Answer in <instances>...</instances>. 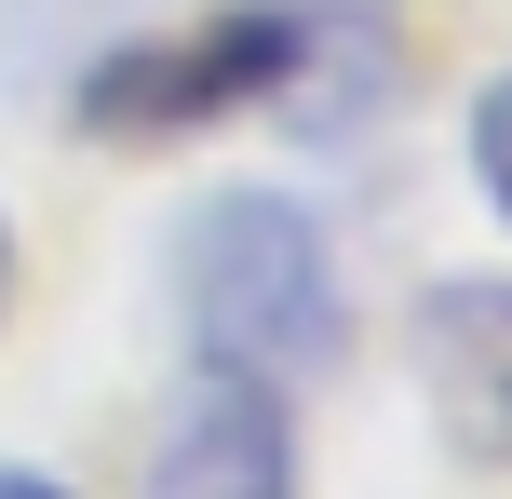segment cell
Returning a JSON list of instances; mask_svg holds the SVG:
<instances>
[{
  "label": "cell",
  "mask_w": 512,
  "mask_h": 499,
  "mask_svg": "<svg viewBox=\"0 0 512 499\" xmlns=\"http://www.w3.org/2000/svg\"><path fill=\"white\" fill-rule=\"evenodd\" d=\"M391 95V14L378 0H243L189 41H95L68 81L81 135H189L230 108H283L297 135H351Z\"/></svg>",
  "instance_id": "1"
},
{
  "label": "cell",
  "mask_w": 512,
  "mask_h": 499,
  "mask_svg": "<svg viewBox=\"0 0 512 499\" xmlns=\"http://www.w3.org/2000/svg\"><path fill=\"white\" fill-rule=\"evenodd\" d=\"M176 324L203 365L256 392H310L351 365V297H337V243L297 189H203L176 216Z\"/></svg>",
  "instance_id": "2"
},
{
  "label": "cell",
  "mask_w": 512,
  "mask_h": 499,
  "mask_svg": "<svg viewBox=\"0 0 512 499\" xmlns=\"http://www.w3.org/2000/svg\"><path fill=\"white\" fill-rule=\"evenodd\" d=\"M418 405H432L445 459L512 473V270L418 284Z\"/></svg>",
  "instance_id": "3"
},
{
  "label": "cell",
  "mask_w": 512,
  "mask_h": 499,
  "mask_svg": "<svg viewBox=\"0 0 512 499\" xmlns=\"http://www.w3.org/2000/svg\"><path fill=\"white\" fill-rule=\"evenodd\" d=\"M149 499H297V432H283V392L203 365L149 432Z\"/></svg>",
  "instance_id": "4"
},
{
  "label": "cell",
  "mask_w": 512,
  "mask_h": 499,
  "mask_svg": "<svg viewBox=\"0 0 512 499\" xmlns=\"http://www.w3.org/2000/svg\"><path fill=\"white\" fill-rule=\"evenodd\" d=\"M122 14L135 0H0V54H27V81H54V68H81Z\"/></svg>",
  "instance_id": "5"
},
{
  "label": "cell",
  "mask_w": 512,
  "mask_h": 499,
  "mask_svg": "<svg viewBox=\"0 0 512 499\" xmlns=\"http://www.w3.org/2000/svg\"><path fill=\"white\" fill-rule=\"evenodd\" d=\"M472 189H486V216L512 230V68L472 95Z\"/></svg>",
  "instance_id": "6"
},
{
  "label": "cell",
  "mask_w": 512,
  "mask_h": 499,
  "mask_svg": "<svg viewBox=\"0 0 512 499\" xmlns=\"http://www.w3.org/2000/svg\"><path fill=\"white\" fill-rule=\"evenodd\" d=\"M0 499H68L54 473H27V459H0Z\"/></svg>",
  "instance_id": "7"
},
{
  "label": "cell",
  "mask_w": 512,
  "mask_h": 499,
  "mask_svg": "<svg viewBox=\"0 0 512 499\" xmlns=\"http://www.w3.org/2000/svg\"><path fill=\"white\" fill-rule=\"evenodd\" d=\"M0 311H14V216H0Z\"/></svg>",
  "instance_id": "8"
}]
</instances>
